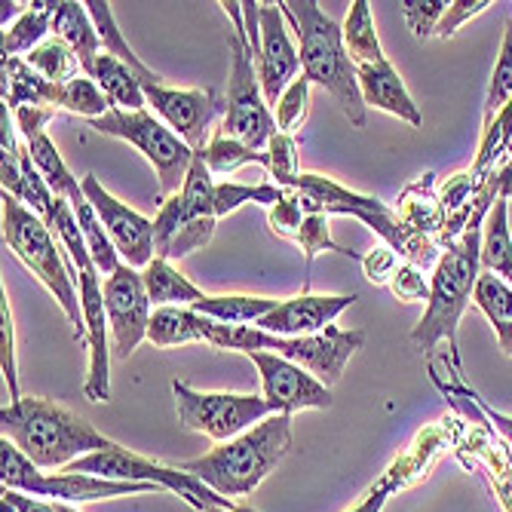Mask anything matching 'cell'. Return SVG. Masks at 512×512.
I'll return each instance as SVG.
<instances>
[{"label":"cell","mask_w":512,"mask_h":512,"mask_svg":"<svg viewBox=\"0 0 512 512\" xmlns=\"http://www.w3.org/2000/svg\"><path fill=\"white\" fill-rule=\"evenodd\" d=\"M310 86H313V83L301 74V77L283 92V99L276 102V129H279V132L295 135V129L304 123L307 105H310Z\"/></svg>","instance_id":"40"},{"label":"cell","mask_w":512,"mask_h":512,"mask_svg":"<svg viewBox=\"0 0 512 512\" xmlns=\"http://www.w3.org/2000/svg\"><path fill=\"white\" fill-rule=\"evenodd\" d=\"M512 99V19L506 22V31H503V46H500V56H497V65L491 71V80H488V92H485V120L482 126H488Z\"/></svg>","instance_id":"35"},{"label":"cell","mask_w":512,"mask_h":512,"mask_svg":"<svg viewBox=\"0 0 512 512\" xmlns=\"http://www.w3.org/2000/svg\"><path fill=\"white\" fill-rule=\"evenodd\" d=\"M172 393L181 427L203 433L218 445L243 436L273 414L264 396L252 393H200L181 381L172 384Z\"/></svg>","instance_id":"10"},{"label":"cell","mask_w":512,"mask_h":512,"mask_svg":"<svg viewBox=\"0 0 512 512\" xmlns=\"http://www.w3.org/2000/svg\"><path fill=\"white\" fill-rule=\"evenodd\" d=\"M53 37H62L71 50L77 53L83 74L92 77V68H96V59L102 56V37L96 31V22H92L86 4H74V0H59L56 4V16H53Z\"/></svg>","instance_id":"21"},{"label":"cell","mask_w":512,"mask_h":512,"mask_svg":"<svg viewBox=\"0 0 512 512\" xmlns=\"http://www.w3.org/2000/svg\"><path fill=\"white\" fill-rule=\"evenodd\" d=\"M258 368L261 393L273 414H295L310 408H332V390L316 381L298 362L276 353H249Z\"/></svg>","instance_id":"15"},{"label":"cell","mask_w":512,"mask_h":512,"mask_svg":"<svg viewBox=\"0 0 512 512\" xmlns=\"http://www.w3.org/2000/svg\"><path fill=\"white\" fill-rule=\"evenodd\" d=\"M0 218H4V246L37 276V283L59 301V307L65 310L74 329V338L86 344L77 267L68 255H62L65 249L56 240V234L46 227L43 218H37L28 206H22L10 194H4V200H0Z\"/></svg>","instance_id":"5"},{"label":"cell","mask_w":512,"mask_h":512,"mask_svg":"<svg viewBox=\"0 0 512 512\" xmlns=\"http://www.w3.org/2000/svg\"><path fill=\"white\" fill-rule=\"evenodd\" d=\"M80 184H83V194H86L89 206L96 209L99 221L105 224L108 237H111L117 255L123 258V264H129L135 270H145L157 258L154 221H148L145 215H138L135 209L120 203L114 194H108L96 175H83Z\"/></svg>","instance_id":"14"},{"label":"cell","mask_w":512,"mask_h":512,"mask_svg":"<svg viewBox=\"0 0 512 512\" xmlns=\"http://www.w3.org/2000/svg\"><path fill=\"white\" fill-rule=\"evenodd\" d=\"M0 512H16V509H13V506H10L7 500H0Z\"/></svg>","instance_id":"53"},{"label":"cell","mask_w":512,"mask_h":512,"mask_svg":"<svg viewBox=\"0 0 512 512\" xmlns=\"http://www.w3.org/2000/svg\"><path fill=\"white\" fill-rule=\"evenodd\" d=\"M89 129H96L102 135L120 138V142L132 145L138 154H145V160L154 166L160 178V194L169 200L184 188V178L197 157V151L178 138L157 114L151 111H111L99 120H89Z\"/></svg>","instance_id":"7"},{"label":"cell","mask_w":512,"mask_h":512,"mask_svg":"<svg viewBox=\"0 0 512 512\" xmlns=\"http://www.w3.org/2000/svg\"><path fill=\"white\" fill-rule=\"evenodd\" d=\"M356 80H359L362 99H365L368 108H378L384 114H393V117L405 120L414 129L424 126L421 108L414 105L411 92L405 89V80L399 77V71L393 68L390 59H381L375 65H359L356 68Z\"/></svg>","instance_id":"20"},{"label":"cell","mask_w":512,"mask_h":512,"mask_svg":"<svg viewBox=\"0 0 512 512\" xmlns=\"http://www.w3.org/2000/svg\"><path fill=\"white\" fill-rule=\"evenodd\" d=\"M145 96L148 108L197 154L212 142L215 117L227 111V102L215 89H175L166 83H148Z\"/></svg>","instance_id":"12"},{"label":"cell","mask_w":512,"mask_h":512,"mask_svg":"<svg viewBox=\"0 0 512 512\" xmlns=\"http://www.w3.org/2000/svg\"><path fill=\"white\" fill-rule=\"evenodd\" d=\"M92 80L99 83V89L111 99L117 111H148V96H145V83L138 80L132 68H126L120 59L102 53L92 68Z\"/></svg>","instance_id":"24"},{"label":"cell","mask_w":512,"mask_h":512,"mask_svg":"<svg viewBox=\"0 0 512 512\" xmlns=\"http://www.w3.org/2000/svg\"><path fill=\"white\" fill-rule=\"evenodd\" d=\"M488 7H494L491 0H454V4H448V10H445L442 22H439V28H436V37L448 40V37H451L463 22H470L473 16L485 13Z\"/></svg>","instance_id":"43"},{"label":"cell","mask_w":512,"mask_h":512,"mask_svg":"<svg viewBox=\"0 0 512 512\" xmlns=\"http://www.w3.org/2000/svg\"><path fill=\"white\" fill-rule=\"evenodd\" d=\"M59 506V512H80L77 506H71V503H56Z\"/></svg>","instance_id":"52"},{"label":"cell","mask_w":512,"mask_h":512,"mask_svg":"<svg viewBox=\"0 0 512 512\" xmlns=\"http://www.w3.org/2000/svg\"><path fill=\"white\" fill-rule=\"evenodd\" d=\"M497 197L512 200V160L497 172Z\"/></svg>","instance_id":"50"},{"label":"cell","mask_w":512,"mask_h":512,"mask_svg":"<svg viewBox=\"0 0 512 512\" xmlns=\"http://www.w3.org/2000/svg\"><path fill=\"white\" fill-rule=\"evenodd\" d=\"M344 46H347V56H350L353 68L375 65V62L387 59L384 46L378 40V31H375V19H371L368 0H353L347 22H344Z\"/></svg>","instance_id":"28"},{"label":"cell","mask_w":512,"mask_h":512,"mask_svg":"<svg viewBox=\"0 0 512 512\" xmlns=\"http://www.w3.org/2000/svg\"><path fill=\"white\" fill-rule=\"evenodd\" d=\"M80 283V304H83V322H86V347H89V371L83 396L89 402H108L111 399V322L105 310V283L99 267L86 261L77 267Z\"/></svg>","instance_id":"13"},{"label":"cell","mask_w":512,"mask_h":512,"mask_svg":"<svg viewBox=\"0 0 512 512\" xmlns=\"http://www.w3.org/2000/svg\"><path fill=\"white\" fill-rule=\"evenodd\" d=\"M482 270L506 279L512 286V234H509V206L503 197L494 200L482 224Z\"/></svg>","instance_id":"25"},{"label":"cell","mask_w":512,"mask_h":512,"mask_svg":"<svg viewBox=\"0 0 512 512\" xmlns=\"http://www.w3.org/2000/svg\"><path fill=\"white\" fill-rule=\"evenodd\" d=\"M399 485H402V473L393 467V470H387L375 485H371V488L362 494V500H359L350 512H381V509H384V503L390 500V494H393Z\"/></svg>","instance_id":"44"},{"label":"cell","mask_w":512,"mask_h":512,"mask_svg":"<svg viewBox=\"0 0 512 512\" xmlns=\"http://www.w3.org/2000/svg\"><path fill=\"white\" fill-rule=\"evenodd\" d=\"M74 215H77V221H80V230H83V240H86V249H89L92 264L99 267L102 279H108L111 273H117V267H120L123 261H120V255H117L111 237H108L105 224L99 221V215H96V209L89 206V200H80V203L74 206Z\"/></svg>","instance_id":"31"},{"label":"cell","mask_w":512,"mask_h":512,"mask_svg":"<svg viewBox=\"0 0 512 512\" xmlns=\"http://www.w3.org/2000/svg\"><path fill=\"white\" fill-rule=\"evenodd\" d=\"M283 188L279 184H234V181H221L215 188V215H230L237 212L240 206L246 203H261V206H276L279 200H283Z\"/></svg>","instance_id":"36"},{"label":"cell","mask_w":512,"mask_h":512,"mask_svg":"<svg viewBox=\"0 0 512 512\" xmlns=\"http://www.w3.org/2000/svg\"><path fill=\"white\" fill-rule=\"evenodd\" d=\"M276 298H258V295H206L191 310L200 316H209L224 325H258L270 310H276Z\"/></svg>","instance_id":"30"},{"label":"cell","mask_w":512,"mask_h":512,"mask_svg":"<svg viewBox=\"0 0 512 512\" xmlns=\"http://www.w3.org/2000/svg\"><path fill=\"white\" fill-rule=\"evenodd\" d=\"M0 433L37 470H65L80 457L117 445L71 408L43 396H22L19 402L0 408Z\"/></svg>","instance_id":"1"},{"label":"cell","mask_w":512,"mask_h":512,"mask_svg":"<svg viewBox=\"0 0 512 512\" xmlns=\"http://www.w3.org/2000/svg\"><path fill=\"white\" fill-rule=\"evenodd\" d=\"M56 114H59V108H19V111H13L16 126H19L25 142H31L34 135L46 132V123H50Z\"/></svg>","instance_id":"45"},{"label":"cell","mask_w":512,"mask_h":512,"mask_svg":"<svg viewBox=\"0 0 512 512\" xmlns=\"http://www.w3.org/2000/svg\"><path fill=\"white\" fill-rule=\"evenodd\" d=\"M65 473H86V476H99V479H114V482H148L163 491L178 494L184 503H191L197 512H206L209 506H230L237 500L221 497L209 485H203L197 476L184 473L181 467H166L160 460L142 457L123 445H111L108 451H96L89 457L74 460Z\"/></svg>","instance_id":"9"},{"label":"cell","mask_w":512,"mask_h":512,"mask_svg":"<svg viewBox=\"0 0 512 512\" xmlns=\"http://www.w3.org/2000/svg\"><path fill=\"white\" fill-rule=\"evenodd\" d=\"M494 335H497V347L503 350V356H512V319L509 322H497Z\"/></svg>","instance_id":"49"},{"label":"cell","mask_w":512,"mask_h":512,"mask_svg":"<svg viewBox=\"0 0 512 512\" xmlns=\"http://www.w3.org/2000/svg\"><path fill=\"white\" fill-rule=\"evenodd\" d=\"M473 304L491 319V325L509 322L512 319V286L506 283V279L482 270L479 283H476V292H473Z\"/></svg>","instance_id":"38"},{"label":"cell","mask_w":512,"mask_h":512,"mask_svg":"<svg viewBox=\"0 0 512 512\" xmlns=\"http://www.w3.org/2000/svg\"><path fill=\"white\" fill-rule=\"evenodd\" d=\"M0 482L10 491L31 497H50L53 503H89V500H114L126 494H148L157 485L148 482H114L86 473H40L34 463L10 442L0 439Z\"/></svg>","instance_id":"8"},{"label":"cell","mask_w":512,"mask_h":512,"mask_svg":"<svg viewBox=\"0 0 512 512\" xmlns=\"http://www.w3.org/2000/svg\"><path fill=\"white\" fill-rule=\"evenodd\" d=\"M473 399H476V405L485 411V417H488V421H491V427L503 436V442H506V448H509V454H512V417L509 414H500V411H494L488 402H482L476 393H473Z\"/></svg>","instance_id":"48"},{"label":"cell","mask_w":512,"mask_h":512,"mask_svg":"<svg viewBox=\"0 0 512 512\" xmlns=\"http://www.w3.org/2000/svg\"><path fill=\"white\" fill-rule=\"evenodd\" d=\"M292 451V414H270L243 436L215 445L203 457L184 460L178 467L197 476L221 497H249Z\"/></svg>","instance_id":"4"},{"label":"cell","mask_w":512,"mask_h":512,"mask_svg":"<svg viewBox=\"0 0 512 512\" xmlns=\"http://www.w3.org/2000/svg\"><path fill=\"white\" fill-rule=\"evenodd\" d=\"M151 298L145 289L142 270L129 264H120L117 273L105 279V310L111 322V356L114 359H129L135 347L148 341L151 329Z\"/></svg>","instance_id":"11"},{"label":"cell","mask_w":512,"mask_h":512,"mask_svg":"<svg viewBox=\"0 0 512 512\" xmlns=\"http://www.w3.org/2000/svg\"><path fill=\"white\" fill-rule=\"evenodd\" d=\"M200 154H203V160H206L212 175H230V172H237L246 163H261L267 169V154L264 151H255V148L237 142V138H230L221 129L212 135V142Z\"/></svg>","instance_id":"34"},{"label":"cell","mask_w":512,"mask_h":512,"mask_svg":"<svg viewBox=\"0 0 512 512\" xmlns=\"http://www.w3.org/2000/svg\"><path fill=\"white\" fill-rule=\"evenodd\" d=\"M402 16L411 28V34L417 40H427L436 34L445 10H448V0H402Z\"/></svg>","instance_id":"41"},{"label":"cell","mask_w":512,"mask_h":512,"mask_svg":"<svg viewBox=\"0 0 512 512\" xmlns=\"http://www.w3.org/2000/svg\"><path fill=\"white\" fill-rule=\"evenodd\" d=\"M218 7L234 22V28H230V77H227V99H224L227 111H224L221 132H227L230 138H237V142L255 151H267V142L279 129L258 80L255 53L249 46L246 19H243V4L230 0V4H218Z\"/></svg>","instance_id":"6"},{"label":"cell","mask_w":512,"mask_h":512,"mask_svg":"<svg viewBox=\"0 0 512 512\" xmlns=\"http://www.w3.org/2000/svg\"><path fill=\"white\" fill-rule=\"evenodd\" d=\"M267 221H270L273 234L301 246V252L307 258V270L319 252H338L344 258H359L353 249H344L332 240L329 215H325L322 206L313 197H307L304 191H286L283 200H279L276 206H270Z\"/></svg>","instance_id":"17"},{"label":"cell","mask_w":512,"mask_h":512,"mask_svg":"<svg viewBox=\"0 0 512 512\" xmlns=\"http://www.w3.org/2000/svg\"><path fill=\"white\" fill-rule=\"evenodd\" d=\"M390 289L399 301H430V283L424 279V270L421 267H414L411 261H402L393 276H390Z\"/></svg>","instance_id":"42"},{"label":"cell","mask_w":512,"mask_h":512,"mask_svg":"<svg viewBox=\"0 0 512 512\" xmlns=\"http://www.w3.org/2000/svg\"><path fill=\"white\" fill-rule=\"evenodd\" d=\"M86 10H89L92 22H96L99 37H102V53L120 59L126 68H132V71L138 74V80H142L145 86H148V83H166L163 77H157L142 59H138V56L129 50V43L123 40V31L117 28V19H114V13H111V4H105V0H86Z\"/></svg>","instance_id":"29"},{"label":"cell","mask_w":512,"mask_h":512,"mask_svg":"<svg viewBox=\"0 0 512 512\" xmlns=\"http://www.w3.org/2000/svg\"><path fill=\"white\" fill-rule=\"evenodd\" d=\"M25 145H28V154H31L37 172L43 175L46 184H50V191H53L56 197L68 200L71 206H77L80 200H86L83 184H80V181L74 178V172L65 166V160H62V154H59V148H56V142H53L50 135L40 132V135H34L31 142H25Z\"/></svg>","instance_id":"26"},{"label":"cell","mask_w":512,"mask_h":512,"mask_svg":"<svg viewBox=\"0 0 512 512\" xmlns=\"http://www.w3.org/2000/svg\"><path fill=\"white\" fill-rule=\"evenodd\" d=\"M356 295H298V298H286L279 301L276 310H270L258 329L279 335V338H307V335H319L347 310L353 307Z\"/></svg>","instance_id":"18"},{"label":"cell","mask_w":512,"mask_h":512,"mask_svg":"<svg viewBox=\"0 0 512 512\" xmlns=\"http://www.w3.org/2000/svg\"><path fill=\"white\" fill-rule=\"evenodd\" d=\"M267 172L276 178L283 191H292L298 181V138L289 132H276L267 142Z\"/></svg>","instance_id":"39"},{"label":"cell","mask_w":512,"mask_h":512,"mask_svg":"<svg viewBox=\"0 0 512 512\" xmlns=\"http://www.w3.org/2000/svg\"><path fill=\"white\" fill-rule=\"evenodd\" d=\"M497 197L485 200L479 206V212L473 215V221L463 230V237L448 246V252L439 258L433 279H430V301H427V313L421 316V322L414 325L411 332V344L421 353H433L439 341H448L451 347V368L460 371V347H457V325L460 316L467 310V304L473 301L479 273H482V224L485 215L491 212Z\"/></svg>","instance_id":"2"},{"label":"cell","mask_w":512,"mask_h":512,"mask_svg":"<svg viewBox=\"0 0 512 512\" xmlns=\"http://www.w3.org/2000/svg\"><path fill=\"white\" fill-rule=\"evenodd\" d=\"M218 218H200L188 209L181 194L169 197L160 203V212L154 218V243H157V258L166 261H181L191 252L209 246L215 234Z\"/></svg>","instance_id":"19"},{"label":"cell","mask_w":512,"mask_h":512,"mask_svg":"<svg viewBox=\"0 0 512 512\" xmlns=\"http://www.w3.org/2000/svg\"><path fill=\"white\" fill-rule=\"evenodd\" d=\"M362 267H365V276L371 283H390L393 270L399 267V258L393 249H375L371 255L362 258Z\"/></svg>","instance_id":"46"},{"label":"cell","mask_w":512,"mask_h":512,"mask_svg":"<svg viewBox=\"0 0 512 512\" xmlns=\"http://www.w3.org/2000/svg\"><path fill=\"white\" fill-rule=\"evenodd\" d=\"M142 276H145L148 298H151V304H157V310L160 307H194L206 298L203 289L194 286L191 279L166 258H154L142 270Z\"/></svg>","instance_id":"23"},{"label":"cell","mask_w":512,"mask_h":512,"mask_svg":"<svg viewBox=\"0 0 512 512\" xmlns=\"http://www.w3.org/2000/svg\"><path fill=\"white\" fill-rule=\"evenodd\" d=\"M286 22L298 34V53H301V74L322 86L341 114L356 126L365 129L368 123V105L362 99V89L356 80V68L347 56L344 46V25L329 19L316 0H283L279 4Z\"/></svg>","instance_id":"3"},{"label":"cell","mask_w":512,"mask_h":512,"mask_svg":"<svg viewBox=\"0 0 512 512\" xmlns=\"http://www.w3.org/2000/svg\"><path fill=\"white\" fill-rule=\"evenodd\" d=\"M206 512H255V509H249L243 503H230V506H209Z\"/></svg>","instance_id":"51"},{"label":"cell","mask_w":512,"mask_h":512,"mask_svg":"<svg viewBox=\"0 0 512 512\" xmlns=\"http://www.w3.org/2000/svg\"><path fill=\"white\" fill-rule=\"evenodd\" d=\"M0 500H7L16 512H59L53 500H37V497H28L22 491H10L4 488V494H0Z\"/></svg>","instance_id":"47"},{"label":"cell","mask_w":512,"mask_h":512,"mask_svg":"<svg viewBox=\"0 0 512 512\" xmlns=\"http://www.w3.org/2000/svg\"><path fill=\"white\" fill-rule=\"evenodd\" d=\"M53 16H56L53 0L28 4L25 13L4 31V59H22V53H34L46 40V34H53Z\"/></svg>","instance_id":"27"},{"label":"cell","mask_w":512,"mask_h":512,"mask_svg":"<svg viewBox=\"0 0 512 512\" xmlns=\"http://www.w3.org/2000/svg\"><path fill=\"white\" fill-rule=\"evenodd\" d=\"M258 37H261L258 53H255L258 80H261L267 105L276 108V102L283 99V92L298 80V71H301V53L289 37L286 16L279 10V4H261Z\"/></svg>","instance_id":"16"},{"label":"cell","mask_w":512,"mask_h":512,"mask_svg":"<svg viewBox=\"0 0 512 512\" xmlns=\"http://www.w3.org/2000/svg\"><path fill=\"white\" fill-rule=\"evenodd\" d=\"M0 371H4L10 402H19L22 390H19V362H16V322H13L7 289L0 292Z\"/></svg>","instance_id":"37"},{"label":"cell","mask_w":512,"mask_h":512,"mask_svg":"<svg viewBox=\"0 0 512 512\" xmlns=\"http://www.w3.org/2000/svg\"><path fill=\"white\" fill-rule=\"evenodd\" d=\"M25 62L37 74H43L46 80H53V83H68V80L83 74V65H80L77 53L62 37H46L34 53L25 56Z\"/></svg>","instance_id":"32"},{"label":"cell","mask_w":512,"mask_h":512,"mask_svg":"<svg viewBox=\"0 0 512 512\" xmlns=\"http://www.w3.org/2000/svg\"><path fill=\"white\" fill-rule=\"evenodd\" d=\"M4 105L19 108H59V83L37 74L25 59H4Z\"/></svg>","instance_id":"22"},{"label":"cell","mask_w":512,"mask_h":512,"mask_svg":"<svg viewBox=\"0 0 512 512\" xmlns=\"http://www.w3.org/2000/svg\"><path fill=\"white\" fill-rule=\"evenodd\" d=\"M59 111H71L86 120H99L114 111L111 99L99 89V83L80 74L68 83H59Z\"/></svg>","instance_id":"33"}]
</instances>
